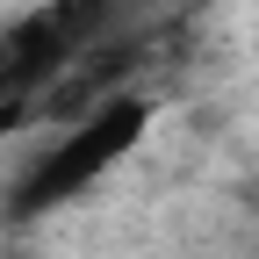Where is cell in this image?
I'll return each mask as SVG.
<instances>
[{
  "label": "cell",
  "mask_w": 259,
  "mask_h": 259,
  "mask_svg": "<svg viewBox=\"0 0 259 259\" xmlns=\"http://www.w3.org/2000/svg\"><path fill=\"white\" fill-rule=\"evenodd\" d=\"M144 122H151V101H144V94H115V101H101L87 122H72L36 166H29V180L15 187L8 209H15V216H44V209H58V202H72L79 187H94L130 144L144 137Z\"/></svg>",
  "instance_id": "obj_1"
},
{
  "label": "cell",
  "mask_w": 259,
  "mask_h": 259,
  "mask_svg": "<svg viewBox=\"0 0 259 259\" xmlns=\"http://www.w3.org/2000/svg\"><path fill=\"white\" fill-rule=\"evenodd\" d=\"M0 259H15V252H0Z\"/></svg>",
  "instance_id": "obj_2"
}]
</instances>
